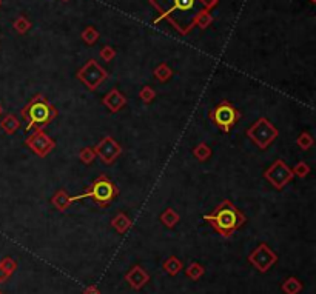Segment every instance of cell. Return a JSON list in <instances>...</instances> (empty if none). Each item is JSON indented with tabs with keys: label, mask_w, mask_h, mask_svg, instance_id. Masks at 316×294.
I'll return each mask as SVG.
<instances>
[{
	"label": "cell",
	"mask_w": 316,
	"mask_h": 294,
	"mask_svg": "<svg viewBox=\"0 0 316 294\" xmlns=\"http://www.w3.org/2000/svg\"><path fill=\"white\" fill-rule=\"evenodd\" d=\"M204 220L212 225L221 236L230 237L239 227H242V224L245 222V217L233 203H230L228 200H224L219 206L213 209L212 214L205 216Z\"/></svg>",
	"instance_id": "6da1fadb"
},
{
	"label": "cell",
	"mask_w": 316,
	"mask_h": 294,
	"mask_svg": "<svg viewBox=\"0 0 316 294\" xmlns=\"http://www.w3.org/2000/svg\"><path fill=\"white\" fill-rule=\"evenodd\" d=\"M23 119L26 120V129H42L48 123L52 122L57 116L56 108L52 106L43 96H36L22 111Z\"/></svg>",
	"instance_id": "7a4b0ae2"
},
{
	"label": "cell",
	"mask_w": 316,
	"mask_h": 294,
	"mask_svg": "<svg viewBox=\"0 0 316 294\" xmlns=\"http://www.w3.org/2000/svg\"><path fill=\"white\" fill-rule=\"evenodd\" d=\"M117 193H119V190L116 188V185L108 177L99 176L84 194H79V196L70 197V199H71V202L82 200V199H91L99 206H107V205H110V202L114 200Z\"/></svg>",
	"instance_id": "3957f363"
},
{
	"label": "cell",
	"mask_w": 316,
	"mask_h": 294,
	"mask_svg": "<svg viewBox=\"0 0 316 294\" xmlns=\"http://www.w3.org/2000/svg\"><path fill=\"white\" fill-rule=\"evenodd\" d=\"M239 117H241V113L236 110L231 103L225 100L221 102L216 108L210 113V120L225 132H228L234 126V123L239 120Z\"/></svg>",
	"instance_id": "277c9868"
},
{
	"label": "cell",
	"mask_w": 316,
	"mask_h": 294,
	"mask_svg": "<svg viewBox=\"0 0 316 294\" xmlns=\"http://www.w3.org/2000/svg\"><path fill=\"white\" fill-rule=\"evenodd\" d=\"M248 136L251 140H255L262 150H264L275 137H276V129L272 126V123L266 119H261L256 125H253L248 129Z\"/></svg>",
	"instance_id": "5b68a950"
},
{
	"label": "cell",
	"mask_w": 316,
	"mask_h": 294,
	"mask_svg": "<svg viewBox=\"0 0 316 294\" xmlns=\"http://www.w3.org/2000/svg\"><path fill=\"white\" fill-rule=\"evenodd\" d=\"M26 143H28L31 146V150L36 151L39 156L48 154L51 151V148L54 146V142H52L46 134H43L40 129H36V132L28 140H26Z\"/></svg>",
	"instance_id": "8992f818"
},
{
	"label": "cell",
	"mask_w": 316,
	"mask_h": 294,
	"mask_svg": "<svg viewBox=\"0 0 316 294\" xmlns=\"http://www.w3.org/2000/svg\"><path fill=\"white\" fill-rule=\"evenodd\" d=\"M251 256H253V257H259V259H251V257H250V262H251L253 265H256L262 273H264L266 270H269L270 266L275 263V260H276V256H275L266 245H261V248L256 250Z\"/></svg>",
	"instance_id": "52a82bcc"
},
{
	"label": "cell",
	"mask_w": 316,
	"mask_h": 294,
	"mask_svg": "<svg viewBox=\"0 0 316 294\" xmlns=\"http://www.w3.org/2000/svg\"><path fill=\"white\" fill-rule=\"evenodd\" d=\"M97 153L100 154V157L103 159L105 164H113L114 159L120 154V146H117L110 137H107L99 143Z\"/></svg>",
	"instance_id": "ba28073f"
},
{
	"label": "cell",
	"mask_w": 316,
	"mask_h": 294,
	"mask_svg": "<svg viewBox=\"0 0 316 294\" xmlns=\"http://www.w3.org/2000/svg\"><path fill=\"white\" fill-rule=\"evenodd\" d=\"M125 279L130 282V285L133 286V288H136V289H139L141 286H144L147 282H148V279H150V276L141 268V266H135L133 268V271H130L127 276H125Z\"/></svg>",
	"instance_id": "9c48e42d"
},
{
	"label": "cell",
	"mask_w": 316,
	"mask_h": 294,
	"mask_svg": "<svg viewBox=\"0 0 316 294\" xmlns=\"http://www.w3.org/2000/svg\"><path fill=\"white\" fill-rule=\"evenodd\" d=\"M103 103L107 105V106H110V110H111L113 113H116V111L120 108V106L125 103V97H123L120 93H117V91H111V93L108 94V97H105Z\"/></svg>",
	"instance_id": "30bf717a"
},
{
	"label": "cell",
	"mask_w": 316,
	"mask_h": 294,
	"mask_svg": "<svg viewBox=\"0 0 316 294\" xmlns=\"http://www.w3.org/2000/svg\"><path fill=\"white\" fill-rule=\"evenodd\" d=\"M70 203H71V199L67 196L65 191H59L54 197H52V205H54L59 211H65Z\"/></svg>",
	"instance_id": "8fae6325"
},
{
	"label": "cell",
	"mask_w": 316,
	"mask_h": 294,
	"mask_svg": "<svg viewBox=\"0 0 316 294\" xmlns=\"http://www.w3.org/2000/svg\"><path fill=\"white\" fill-rule=\"evenodd\" d=\"M180 268H182V263H180L176 257H170V259L164 263V270H165L168 274H171V276H174L176 273H179Z\"/></svg>",
	"instance_id": "7c38bea8"
},
{
	"label": "cell",
	"mask_w": 316,
	"mask_h": 294,
	"mask_svg": "<svg viewBox=\"0 0 316 294\" xmlns=\"http://www.w3.org/2000/svg\"><path fill=\"white\" fill-rule=\"evenodd\" d=\"M0 125H2V128L8 132V134H13V132L19 128V120L14 116H7Z\"/></svg>",
	"instance_id": "4fadbf2b"
},
{
	"label": "cell",
	"mask_w": 316,
	"mask_h": 294,
	"mask_svg": "<svg viewBox=\"0 0 316 294\" xmlns=\"http://www.w3.org/2000/svg\"><path fill=\"white\" fill-rule=\"evenodd\" d=\"M284 291L287 294H296L299 289H301V283L295 279V277H290V279H287L285 283H284Z\"/></svg>",
	"instance_id": "5bb4252c"
},
{
	"label": "cell",
	"mask_w": 316,
	"mask_h": 294,
	"mask_svg": "<svg viewBox=\"0 0 316 294\" xmlns=\"http://www.w3.org/2000/svg\"><path fill=\"white\" fill-rule=\"evenodd\" d=\"M161 219H162V222L167 225V227H174L176 225V222H177V214H176V212L171 209V208H168L165 212H164V214L161 216Z\"/></svg>",
	"instance_id": "9a60e30c"
},
{
	"label": "cell",
	"mask_w": 316,
	"mask_h": 294,
	"mask_svg": "<svg viewBox=\"0 0 316 294\" xmlns=\"http://www.w3.org/2000/svg\"><path fill=\"white\" fill-rule=\"evenodd\" d=\"M113 227L119 231V233H123L128 227H130V220L123 216V214H119L113 219Z\"/></svg>",
	"instance_id": "2e32d148"
},
{
	"label": "cell",
	"mask_w": 316,
	"mask_h": 294,
	"mask_svg": "<svg viewBox=\"0 0 316 294\" xmlns=\"http://www.w3.org/2000/svg\"><path fill=\"white\" fill-rule=\"evenodd\" d=\"M174 4V8L173 10H177V11H188L193 8L195 5V0H173Z\"/></svg>",
	"instance_id": "e0dca14e"
},
{
	"label": "cell",
	"mask_w": 316,
	"mask_h": 294,
	"mask_svg": "<svg viewBox=\"0 0 316 294\" xmlns=\"http://www.w3.org/2000/svg\"><path fill=\"white\" fill-rule=\"evenodd\" d=\"M212 154V151H210V148L205 145V143H201L196 150H195V156L201 160V162H204V160Z\"/></svg>",
	"instance_id": "ac0fdd59"
},
{
	"label": "cell",
	"mask_w": 316,
	"mask_h": 294,
	"mask_svg": "<svg viewBox=\"0 0 316 294\" xmlns=\"http://www.w3.org/2000/svg\"><path fill=\"white\" fill-rule=\"evenodd\" d=\"M202 273H204V270L201 268V266H199L198 263L190 265V266H188V270H187V276H188V277H193V279L201 277V276H202Z\"/></svg>",
	"instance_id": "d6986e66"
},
{
	"label": "cell",
	"mask_w": 316,
	"mask_h": 294,
	"mask_svg": "<svg viewBox=\"0 0 316 294\" xmlns=\"http://www.w3.org/2000/svg\"><path fill=\"white\" fill-rule=\"evenodd\" d=\"M0 266H2V268H4L8 274H11V273L16 270V262H14L11 257H5L2 262H0Z\"/></svg>",
	"instance_id": "ffe728a7"
},
{
	"label": "cell",
	"mask_w": 316,
	"mask_h": 294,
	"mask_svg": "<svg viewBox=\"0 0 316 294\" xmlns=\"http://www.w3.org/2000/svg\"><path fill=\"white\" fill-rule=\"evenodd\" d=\"M298 145H299L302 150H307V148L311 145V137H310L308 132H304V134H301V136H299V139H298Z\"/></svg>",
	"instance_id": "44dd1931"
},
{
	"label": "cell",
	"mask_w": 316,
	"mask_h": 294,
	"mask_svg": "<svg viewBox=\"0 0 316 294\" xmlns=\"http://www.w3.org/2000/svg\"><path fill=\"white\" fill-rule=\"evenodd\" d=\"M81 159L84 160L85 164H90L91 160L94 159V151H93L91 148H85V150H82V151H81Z\"/></svg>",
	"instance_id": "7402d4cb"
},
{
	"label": "cell",
	"mask_w": 316,
	"mask_h": 294,
	"mask_svg": "<svg viewBox=\"0 0 316 294\" xmlns=\"http://www.w3.org/2000/svg\"><path fill=\"white\" fill-rule=\"evenodd\" d=\"M141 97H142V100H144V102H151V100H153V97H154V93H153V90H151V88L145 87V88L141 91Z\"/></svg>",
	"instance_id": "603a6c76"
},
{
	"label": "cell",
	"mask_w": 316,
	"mask_h": 294,
	"mask_svg": "<svg viewBox=\"0 0 316 294\" xmlns=\"http://www.w3.org/2000/svg\"><path fill=\"white\" fill-rule=\"evenodd\" d=\"M308 167L305 165V164H298L296 165V168H295V173L299 176V177H304V176H307L308 174Z\"/></svg>",
	"instance_id": "cb8c5ba5"
},
{
	"label": "cell",
	"mask_w": 316,
	"mask_h": 294,
	"mask_svg": "<svg viewBox=\"0 0 316 294\" xmlns=\"http://www.w3.org/2000/svg\"><path fill=\"white\" fill-rule=\"evenodd\" d=\"M8 277H10V274H8V273L2 268V266H0V282H5Z\"/></svg>",
	"instance_id": "d4e9b609"
},
{
	"label": "cell",
	"mask_w": 316,
	"mask_h": 294,
	"mask_svg": "<svg viewBox=\"0 0 316 294\" xmlns=\"http://www.w3.org/2000/svg\"><path fill=\"white\" fill-rule=\"evenodd\" d=\"M85 294H99V291H97V288H94V286H90V288L85 291Z\"/></svg>",
	"instance_id": "484cf974"
},
{
	"label": "cell",
	"mask_w": 316,
	"mask_h": 294,
	"mask_svg": "<svg viewBox=\"0 0 316 294\" xmlns=\"http://www.w3.org/2000/svg\"><path fill=\"white\" fill-rule=\"evenodd\" d=\"M2 113H4V108H2V105H0V116H2Z\"/></svg>",
	"instance_id": "4316f807"
},
{
	"label": "cell",
	"mask_w": 316,
	"mask_h": 294,
	"mask_svg": "<svg viewBox=\"0 0 316 294\" xmlns=\"http://www.w3.org/2000/svg\"><path fill=\"white\" fill-rule=\"evenodd\" d=\"M0 294H4V292H2V291H0Z\"/></svg>",
	"instance_id": "83f0119b"
}]
</instances>
